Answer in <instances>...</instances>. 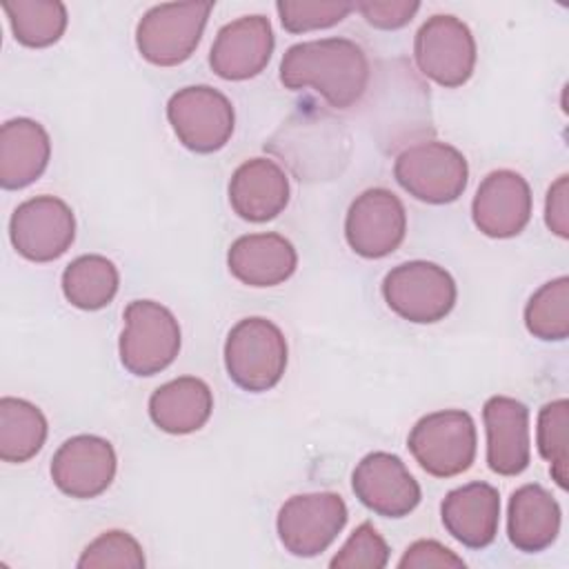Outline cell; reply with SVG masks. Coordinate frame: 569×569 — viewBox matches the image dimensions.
<instances>
[{"label": "cell", "mask_w": 569, "mask_h": 569, "mask_svg": "<svg viewBox=\"0 0 569 569\" xmlns=\"http://www.w3.org/2000/svg\"><path fill=\"white\" fill-rule=\"evenodd\" d=\"M280 82L291 91L313 89L329 107L349 109L367 91L369 60L349 38L307 40L284 51Z\"/></svg>", "instance_id": "1"}, {"label": "cell", "mask_w": 569, "mask_h": 569, "mask_svg": "<svg viewBox=\"0 0 569 569\" xmlns=\"http://www.w3.org/2000/svg\"><path fill=\"white\" fill-rule=\"evenodd\" d=\"M287 340L267 318H242L224 340V369L233 385L260 393L273 389L287 369Z\"/></svg>", "instance_id": "2"}, {"label": "cell", "mask_w": 569, "mask_h": 569, "mask_svg": "<svg viewBox=\"0 0 569 569\" xmlns=\"http://www.w3.org/2000/svg\"><path fill=\"white\" fill-rule=\"evenodd\" d=\"M393 178L420 202L449 204L467 189L469 164L456 147L438 140H422L398 153Z\"/></svg>", "instance_id": "3"}, {"label": "cell", "mask_w": 569, "mask_h": 569, "mask_svg": "<svg viewBox=\"0 0 569 569\" xmlns=\"http://www.w3.org/2000/svg\"><path fill=\"white\" fill-rule=\"evenodd\" d=\"M407 447L429 476H458L476 460L478 433L473 418L462 409L427 413L411 427Z\"/></svg>", "instance_id": "4"}, {"label": "cell", "mask_w": 569, "mask_h": 569, "mask_svg": "<svg viewBox=\"0 0 569 569\" xmlns=\"http://www.w3.org/2000/svg\"><path fill=\"white\" fill-rule=\"evenodd\" d=\"M382 298L402 320L433 325L451 313L458 289L445 267L429 260H409L387 271Z\"/></svg>", "instance_id": "5"}, {"label": "cell", "mask_w": 569, "mask_h": 569, "mask_svg": "<svg viewBox=\"0 0 569 569\" xmlns=\"http://www.w3.org/2000/svg\"><path fill=\"white\" fill-rule=\"evenodd\" d=\"M213 2H164L138 20L136 47L156 67H176L191 58L207 27Z\"/></svg>", "instance_id": "6"}, {"label": "cell", "mask_w": 569, "mask_h": 569, "mask_svg": "<svg viewBox=\"0 0 569 569\" xmlns=\"http://www.w3.org/2000/svg\"><path fill=\"white\" fill-rule=\"evenodd\" d=\"M180 351V325L176 316L153 300H131L124 309V331L118 353L133 376L164 371Z\"/></svg>", "instance_id": "7"}, {"label": "cell", "mask_w": 569, "mask_h": 569, "mask_svg": "<svg viewBox=\"0 0 569 569\" xmlns=\"http://www.w3.org/2000/svg\"><path fill=\"white\" fill-rule=\"evenodd\" d=\"M167 120L176 138L196 153L222 149L236 127L231 100L209 84L178 89L167 102Z\"/></svg>", "instance_id": "8"}, {"label": "cell", "mask_w": 569, "mask_h": 569, "mask_svg": "<svg viewBox=\"0 0 569 569\" xmlns=\"http://www.w3.org/2000/svg\"><path fill=\"white\" fill-rule=\"evenodd\" d=\"M476 56L471 29L449 13L427 18L413 40V58L420 73L445 89L462 87L471 78Z\"/></svg>", "instance_id": "9"}, {"label": "cell", "mask_w": 569, "mask_h": 569, "mask_svg": "<svg viewBox=\"0 0 569 569\" xmlns=\"http://www.w3.org/2000/svg\"><path fill=\"white\" fill-rule=\"evenodd\" d=\"M347 505L333 491L298 493L284 500L276 518L280 545L298 558L322 553L347 525Z\"/></svg>", "instance_id": "10"}, {"label": "cell", "mask_w": 569, "mask_h": 569, "mask_svg": "<svg viewBox=\"0 0 569 569\" xmlns=\"http://www.w3.org/2000/svg\"><path fill=\"white\" fill-rule=\"evenodd\" d=\"M13 249L31 262L60 258L76 238L71 207L56 196H36L16 207L9 220Z\"/></svg>", "instance_id": "11"}, {"label": "cell", "mask_w": 569, "mask_h": 569, "mask_svg": "<svg viewBox=\"0 0 569 569\" xmlns=\"http://www.w3.org/2000/svg\"><path fill=\"white\" fill-rule=\"evenodd\" d=\"M407 233V211L400 198L385 189H365L349 204L345 218L347 244L362 258L376 260L393 253Z\"/></svg>", "instance_id": "12"}, {"label": "cell", "mask_w": 569, "mask_h": 569, "mask_svg": "<svg viewBox=\"0 0 569 569\" xmlns=\"http://www.w3.org/2000/svg\"><path fill=\"white\" fill-rule=\"evenodd\" d=\"M356 498L382 518H405L420 502V485L407 465L389 451L367 453L351 473Z\"/></svg>", "instance_id": "13"}, {"label": "cell", "mask_w": 569, "mask_h": 569, "mask_svg": "<svg viewBox=\"0 0 569 569\" xmlns=\"http://www.w3.org/2000/svg\"><path fill=\"white\" fill-rule=\"evenodd\" d=\"M113 445L93 433L64 440L51 458L53 485L71 498L91 500L109 489L116 478Z\"/></svg>", "instance_id": "14"}, {"label": "cell", "mask_w": 569, "mask_h": 569, "mask_svg": "<svg viewBox=\"0 0 569 569\" xmlns=\"http://www.w3.org/2000/svg\"><path fill=\"white\" fill-rule=\"evenodd\" d=\"M471 218L489 238H513L531 220L529 182L511 169H496L482 178L471 202Z\"/></svg>", "instance_id": "15"}, {"label": "cell", "mask_w": 569, "mask_h": 569, "mask_svg": "<svg viewBox=\"0 0 569 569\" xmlns=\"http://www.w3.org/2000/svg\"><path fill=\"white\" fill-rule=\"evenodd\" d=\"M273 44L271 22L264 16H242L220 27L209 64L222 80H249L269 64Z\"/></svg>", "instance_id": "16"}, {"label": "cell", "mask_w": 569, "mask_h": 569, "mask_svg": "<svg viewBox=\"0 0 569 569\" xmlns=\"http://www.w3.org/2000/svg\"><path fill=\"white\" fill-rule=\"evenodd\" d=\"M487 465L498 476H520L529 467V409L509 396H491L482 407Z\"/></svg>", "instance_id": "17"}, {"label": "cell", "mask_w": 569, "mask_h": 569, "mask_svg": "<svg viewBox=\"0 0 569 569\" xmlns=\"http://www.w3.org/2000/svg\"><path fill=\"white\" fill-rule=\"evenodd\" d=\"M440 518L453 540L469 549H485L498 533L500 493L480 480L451 489L440 505Z\"/></svg>", "instance_id": "18"}, {"label": "cell", "mask_w": 569, "mask_h": 569, "mask_svg": "<svg viewBox=\"0 0 569 569\" xmlns=\"http://www.w3.org/2000/svg\"><path fill=\"white\" fill-rule=\"evenodd\" d=\"M289 202V178L269 158L244 160L229 180V204L249 222H267L284 211Z\"/></svg>", "instance_id": "19"}, {"label": "cell", "mask_w": 569, "mask_h": 569, "mask_svg": "<svg viewBox=\"0 0 569 569\" xmlns=\"http://www.w3.org/2000/svg\"><path fill=\"white\" fill-rule=\"evenodd\" d=\"M227 267L242 284L276 287L293 276L298 253L280 233H247L231 242Z\"/></svg>", "instance_id": "20"}, {"label": "cell", "mask_w": 569, "mask_h": 569, "mask_svg": "<svg viewBox=\"0 0 569 569\" xmlns=\"http://www.w3.org/2000/svg\"><path fill=\"white\" fill-rule=\"evenodd\" d=\"M560 505L542 485H522L509 498L507 536L522 553L549 549L560 533Z\"/></svg>", "instance_id": "21"}, {"label": "cell", "mask_w": 569, "mask_h": 569, "mask_svg": "<svg viewBox=\"0 0 569 569\" xmlns=\"http://www.w3.org/2000/svg\"><path fill=\"white\" fill-rule=\"evenodd\" d=\"M51 158L47 129L31 118L7 120L0 129V184L22 189L36 182Z\"/></svg>", "instance_id": "22"}, {"label": "cell", "mask_w": 569, "mask_h": 569, "mask_svg": "<svg viewBox=\"0 0 569 569\" xmlns=\"http://www.w3.org/2000/svg\"><path fill=\"white\" fill-rule=\"evenodd\" d=\"M213 411V393L209 385L196 376H180L160 385L149 398V416L153 425L173 436L202 429Z\"/></svg>", "instance_id": "23"}, {"label": "cell", "mask_w": 569, "mask_h": 569, "mask_svg": "<svg viewBox=\"0 0 569 569\" xmlns=\"http://www.w3.org/2000/svg\"><path fill=\"white\" fill-rule=\"evenodd\" d=\"M44 413L24 398L4 396L0 400V458L4 462L31 460L47 440Z\"/></svg>", "instance_id": "24"}, {"label": "cell", "mask_w": 569, "mask_h": 569, "mask_svg": "<svg viewBox=\"0 0 569 569\" xmlns=\"http://www.w3.org/2000/svg\"><path fill=\"white\" fill-rule=\"evenodd\" d=\"M118 284L120 273L116 264L100 253L78 256L62 271V293L82 311L107 307L116 298Z\"/></svg>", "instance_id": "25"}, {"label": "cell", "mask_w": 569, "mask_h": 569, "mask_svg": "<svg viewBox=\"0 0 569 569\" xmlns=\"http://www.w3.org/2000/svg\"><path fill=\"white\" fill-rule=\"evenodd\" d=\"M2 9L13 38L31 49L58 42L67 29V7L58 0H7Z\"/></svg>", "instance_id": "26"}, {"label": "cell", "mask_w": 569, "mask_h": 569, "mask_svg": "<svg viewBox=\"0 0 569 569\" xmlns=\"http://www.w3.org/2000/svg\"><path fill=\"white\" fill-rule=\"evenodd\" d=\"M527 331L545 342H560L569 336V278L545 282L525 305Z\"/></svg>", "instance_id": "27"}, {"label": "cell", "mask_w": 569, "mask_h": 569, "mask_svg": "<svg viewBox=\"0 0 569 569\" xmlns=\"http://www.w3.org/2000/svg\"><path fill=\"white\" fill-rule=\"evenodd\" d=\"M567 427H569V402L567 398L542 405L536 427L538 453L549 462V473L560 489H567L569 480V451H567Z\"/></svg>", "instance_id": "28"}, {"label": "cell", "mask_w": 569, "mask_h": 569, "mask_svg": "<svg viewBox=\"0 0 569 569\" xmlns=\"http://www.w3.org/2000/svg\"><path fill=\"white\" fill-rule=\"evenodd\" d=\"M144 553L140 542L122 529H111L91 540L78 558L80 569H142Z\"/></svg>", "instance_id": "29"}, {"label": "cell", "mask_w": 569, "mask_h": 569, "mask_svg": "<svg viewBox=\"0 0 569 569\" xmlns=\"http://www.w3.org/2000/svg\"><path fill=\"white\" fill-rule=\"evenodd\" d=\"M282 27L289 33H307L318 29H329L342 22L351 11V2H307V0H280L276 2Z\"/></svg>", "instance_id": "30"}, {"label": "cell", "mask_w": 569, "mask_h": 569, "mask_svg": "<svg viewBox=\"0 0 569 569\" xmlns=\"http://www.w3.org/2000/svg\"><path fill=\"white\" fill-rule=\"evenodd\" d=\"M389 562V545L371 522L358 525L331 558V569H382Z\"/></svg>", "instance_id": "31"}, {"label": "cell", "mask_w": 569, "mask_h": 569, "mask_svg": "<svg viewBox=\"0 0 569 569\" xmlns=\"http://www.w3.org/2000/svg\"><path fill=\"white\" fill-rule=\"evenodd\" d=\"M400 569H465V560L438 540H416L398 560Z\"/></svg>", "instance_id": "32"}, {"label": "cell", "mask_w": 569, "mask_h": 569, "mask_svg": "<svg viewBox=\"0 0 569 569\" xmlns=\"http://www.w3.org/2000/svg\"><path fill=\"white\" fill-rule=\"evenodd\" d=\"M353 9L360 11V16L367 20V24L376 29H400L411 22L416 11L420 9V2L416 0H389V2H358Z\"/></svg>", "instance_id": "33"}, {"label": "cell", "mask_w": 569, "mask_h": 569, "mask_svg": "<svg viewBox=\"0 0 569 569\" xmlns=\"http://www.w3.org/2000/svg\"><path fill=\"white\" fill-rule=\"evenodd\" d=\"M545 224L551 233L567 240L569 238V178L558 176L549 187L545 198Z\"/></svg>", "instance_id": "34"}]
</instances>
